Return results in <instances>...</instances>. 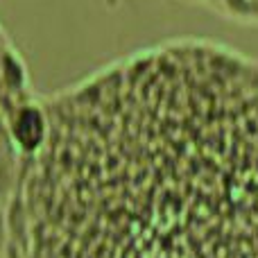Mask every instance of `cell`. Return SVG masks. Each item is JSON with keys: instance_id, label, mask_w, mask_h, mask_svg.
<instances>
[{"instance_id": "4", "label": "cell", "mask_w": 258, "mask_h": 258, "mask_svg": "<svg viewBox=\"0 0 258 258\" xmlns=\"http://www.w3.org/2000/svg\"><path fill=\"white\" fill-rule=\"evenodd\" d=\"M0 258H3V256H0Z\"/></svg>"}, {"instance_id": "2", "label": "cell", "mask_w": 258, "mask_h": 258, "mask_svg": "<svg viewBox=\"0 0 258 258\" xmlns=\"http://www.w3.org/2000/svg\"><path fill=\"white\" fill-rule=\"evenodd\" d=\"M12 242V238H9V224H7V209H5L3 204H0V256H3V251L7 249V245Z\"/></svg>"}, {"instance_id": "3", "label": "cell", "mask_w": 258, "mask_h": 258, "mask_svg": "<svg viewBox=\"0 0 258 258\" xmlns=\"http://www.w3.org/2000/svg\"><path fill=\"white\" fill-rule=\"evenodd\" d=\"M3 258H27V251L23 249V247L14 245V242H9L7 249L3 251Z\"/></svg>"}, {"instance_id": "1", "label": "cell", "mask_w": 258, "mask_h": 258, "mask_svg": "<svg viewBox=\"0 0 258 258\" xmlns=\"http://www.w3.org/2000/svg\"><path fill=\"white\" fill-rule=\"evenodd\" d=\"M5 134L21 159H34L41 154L50 138V116L45 104L34 100L14 102L5 116Z\"/></svg>"}]
</instances>
